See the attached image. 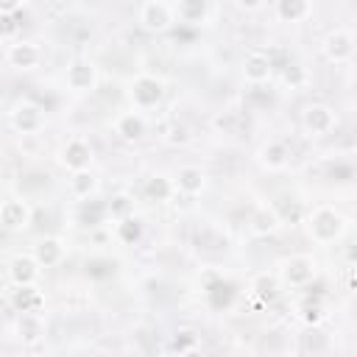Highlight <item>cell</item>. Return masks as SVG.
Wrapping results in <instances>:
<instances>
[{
  "mask_svg": "<svg viewBox=\"0 0 357 357\" xmlns=\"http://www.w3.org/2000/svg\"><path fill=\"white\" fill-rule=\"evenodd\" d=\"M343 231V218L329 209V206H318L315 212H310V234L318 243H329Z\"/></svg>",
  "mask_w": 357,
  "mask_h": 357,
  "instance_id": "obj_1",
  "label": "cell"
},
{
  "mask_svg": "<svg viewBox=\"0 0 357 357\" xmlns=\"http://www.w3.org/2000/svg\"><path fill=\"white\" fill-rule=\"evenodd\" d=\"M8 120H11L14 131H17V134H22V137L36 134V131L42 128V123H45L42 109H39V106H33V103H28V100L17 103V106H14V112L8 114Z\"/></svg>",
  "mask_w": 357,
  "mask_h": 357,
  "instance_id": "obj_2",
  "label": "cell"
},
{
  "mask_svg": "<svg viewBox=\"0 0 357 357\" xmlns=\"http://www.w3.org/2000/svg\"><path fill=\"white\" fill-rule=\"evenodd\" d=\"M0 223L8 231L25 229L31 223V206H28V201L25 198H6L3 206H0Z\"/></svg>",
  "mask_w": 357,
  "mask_h": 357,
  "instance_id": "obj_3",
  "label": "cell"
},
{
  "mask_svg": "<svg viewBox=\"0 0 357 357\" xmlns=\"http://www.w3.org/2000/svg\"><path fill=\"white\" fill-rule=\"evenodd\" d=\"M139 22L148 31H167L173 25V8L162 0H148L139 11Z\"/></svg>",
  "mask_w": 357,
  "mask_h": 357,
  "instance_id": "obj_4",
  "label": "cell"
},
{
  "mask_svg": "<svg viewBox=\"0 0 357 357\" xmlns=\"http://www.w3.org/2000/svg\"><path fill=\"white\" fill-rule=\"evenodd\" d=\"M89 162H92V148L84 142V139H78V137H73L64 148H61V165L67 167V170H86L89 167Z\"/></svg>",
  "mask_w": 357,
  "mask_h": 357,
  "instance_id": "obj_5",
  "label": "cell"
},
{
  "mask_svg": "<svg viewBox=\"0 0 357 357\" xmlns=\"http://www.w3.org/2000/svg\"><path fill=\"white\" fill-rule=\"evenodd\" d=\"M159 98H162V81H159V78H153V75H139V78L134 81V86H131V100H134L137 106L148 109V106L159 103Z\"/></svg>",
  "mask_w": 357,
  "mask_h": 357,
  "instance_id": "obj_6",
  "label": "cell"
},
{
  "mask_svg": "<svg viewBox=\"0 0 357 357\" xmlns=\"http://www.w3.org/2000/svg\"><path fill=\"white\" fill-rule=\"evenodd\" d=\"M39 59H42V53L33 42H17V45L6 47V61L17 70H31V67L39 64Z\"/></svg>",
  "mask_w": 357,
  "mask_h": 357,
  "instance_id": "obj_7",
  "label": "cell"
},
{
  "mask_svg": "<svg viewBox=\"0 0 357 357\" xmlns=\"http://www.w3.org/2000/svg\"><path fill=\"white\" fill-rule=\"evenodd\" d=\"M304 126L312 134H326V131L335 128V112L324 103H312V106L304 109Z\"/></svg>",
  "mask_w": 357,
  "mask_h": 357,
  "instance_id": "obj_8",
  "label": "cell"
},
{
  "mask_svg": "<svg viewBox=\"0 0 357 357\" xmlns=\"http://www.w3.org/2000/svg\"><path fill=\"white\" fill-rule=\"evenodd\" d=\"M39 259L36 257H14L11 259V265H8V279L14 282V284H33L36 282V276H39Z\"/></svg>",
  "mask_w": 357,
  "mask_h": 357,
  "instance_id": "obj_9",
  "label": "cell"
},
{
  "mask_svg": "<svg viewBox=\"0 0 357 357\" xmlns=\"http://www.w3.org/2000/svg\"><path fill=\"white\" fill-rule=\"evenodd\" d=\"M324 47H326V56L332 59V61H346L351 53H354V39L346 33V31H332L329 36H326V42H324Z\"/></svg>",
  "mask_w": 357,
  "mask_h": 357,
  "instance_id": "obj_10",
  "label": "cell"
},
{
  "mask_svg": "<svg viewBox=\"0 0 357 357\" xmlns=\"http://www.w3.org/2000/svg\"><path fill=\"white\" fill-rule=\"evenodd\" d=\"M243 75L251 81V84H262L268 75H271V56L268 53H248L245 56V64H243Z\"/></svg>",
  "mask_w": 357,
  "mask_h": 357,
  "instance_id": "obj_11",
  "label": "cell"
},
{
  "mask_svg": "<svg viewBox=\"0 0 357 357\" xmlns=\"http://www.w3.org/2000/svg\"><path fill=\"white\" fill-rule=\"evenodd\" d=\"M67 84H70V89H75V92L92 89V86H95V67H92L89 61H75V64H70V70H67Z\"/></svg>",
  "mask_w": 357,
  "mask_h": 357,
  "instance_id": "obj_12",
  "label": "cell"
},
{
  "mask_svg": "<svg viewBox=\"0 0 357 357\" xmlns=\"http://www.w3.org/2000/svg\"><path fill=\"white\" fill-rule=\"evenodd\" d=\"M312 273H315V262H312L310 257H293V259L284 265V279H287L290 284H304V282L312 279Z\"/></svg>",
  "mask_w": 357,
  "mask_h": 357,
  "instance_id": "obj_13",
  "label": "cell"
},
{
  "mask_svg": "<svg viewBox=\"0 0 357 357\" xmlns=\"http://www.w3.org/2000/svg\"><path fill=\"white\" fill-rule=\"evenodd\" d=\"M114 131H117L123 139H139V137L145 134V120H142V114H137V112H126V114L117 117Z\"/></svg>",
  "mask_w": 357,
  "mask_h": 357,
  "instance_id": "obj_14",
  "label": "cell"
},
{
  "mask_svg": "<svg viewBox=\"0 0 357 357\" xmlns=\"http://www.w3.org/2000/svg\"><path fill=\"white\" fill-rule=\"evenodd\" d=\"M33 257L39 259V265H42V268H50V265L61 262V257H64V248H61V243H59V240H53V237H45V240H39V245L33 248Z\"/></svg>",
  "mask_w": 357,
  "mask_h": 357,
  "instance_id": "obj_15",
  "label": "cell"
},
{
  "mask_svg": "<svg viewBox=\"0 0 357 357\" xmlns=\"http://www.w3.org/2000/svg\"><path fill=\"white\" fill-rule=\"evenodd\" d=\"M11 301H14V307H17L20 312H33V310L42 304V296H39V290H36L33 284H17Z\"/></svg>",
  "mask_w": 357,
  "mask_h": 357,
  "instance_id": "obj_16",
  "label": "cell"
},
{
  "mask_svg": "<svg viewBox=\"0 0 357 357\" xmlns=\"http://www.w3.org/2000/svg\"><path fill=\"white\" fill-rule=\"evenodd\" d=\"M176 187L187 195H195L204 190V173L198 167H181L178 176H176Z\"/></svg>",
  "mask_w": 357,
  "mask_h": 357,
  "instance_id": "obj_17",
  "label": "cell"
},
{
  "mask_svg": "<svg viewBox=\"0 0 357 357\" xmlns=\"http://www.w3.org/2000/svg\"><path fill=\"white\" fill-rule=\"evenodd\" d=\"M95 187H98V181H95V176L86 173V170H75L73 178H70V190H73L75 198H89V195L95 192Z\"/></svg>",
  "mask_w": 357,
  "mask_h": 357,
  "instance_id": "obj_18",
  "label": "cell"
},
{
  "mask_svg": "<svg viewBox=\"0 0 357 357\" xmlns=\"http://www.w3.org/2000/svg\"><path fill=\"white\" fill-rule=\"evenodd\" d=\"M276 11L282 20L296 22L310 11V0H276Z\"/></svg>",
  "mask_w": 357,
  "mask_h": 357,
  "instance_id": "obj_19",
  "label": "cell"
},
{
  "mask_svg": "<svg viewBox=\"0 0 357 357\" xmlns=\"http://www.w3.org/2000/svg\"><path fill=\"white\" fill-rule=\"evenodd\" d=\"M176 11H178V20L198 22L206 14V0H178V8Z\"/></svg>",
  "mask_w": 357,
  "mask_h": 357,
  "instance_id": "obj_20",
  "label": "cell"
},
{
  "mask_svg": "<svg viewBox=\"0 0 357 357\" xmlns=\"http://www.w3.org/2000/svg\"><path fill=\"white\" fill-rule=\"evenodd\" d=\"M279 223H282V218H279L276 212H271V209H259V212L251 218V229H254L257 234H268V231H273Z\"/></svg>",
  "mask_w": 357,
  "mask_h": 357,
  "instance_id": "obj_21",
  "label": "cell"
},
{
  "mask_svg": "<svg viewBox=\"0 0 357 357\" xmlns=\"http://www.w3.org/2000/svg\"><path fill=\"white\" fill-rule=\"evenodd\" d=\"M170 192H173V184H170L165 176H153V178H148V184H145V195L153 198V201H165Z\"/></svg>",
  "mask_w": 357,
  "mask_h": 357,
  "instance_id": "obj_22",
  "label": "cell"
},
{
  "mask_svg": "<svg viewBox=\"0 0 357 357\" xmlns=\"http://www.w3.org/2000/svg\"><path fill=\"white\" fill-rule=\"evenodd\" d=\"M262 162H265L268 167H282V165L287 162V148H284L282 142H271V145L262 151Z\"/></svg>",
  "mask_w": 357,
  "mask_h": 357,
  "instance_id": "obj_23",
  "label": "cell"
},
{
  "mask_svg": "<svg viewBox=\"0 0 357 357\" xmlns=\"http://www.w3.org/2000/svg\"><path fill=\"white\" fill-rule=\"evenodd\" d=\"M117 231H120V237H123L126 243H134V240L139 237L142 226H139V220H134V218H123V220L117 223Z\"/></svg>",
  "mask_w": 357,
  "mask_h": 357,
  "instance_id": "obj_24",
  "label": "cell"
},
{
  "mask_svg": "<svg viewBox=\"0 0 357 357\" xmlns=\"http://www.w3.org/2000/svg\"><path fill=\"white\" fill-rule=\"evenodd\" d=\"M20 6H22V0H0V11L3 14H17Z\"/></svg>",
  "mask_w": 357,
  "mask_h": 357,
  "instance_id": "obj_25",
  "label": "cell"
},
{
  "mask_svg": "<svg viewBox=\"0 0 357 357\" xmlns=\"http://www.w3.org/2000/svg\"><path fill=\"white\" fill-rule=\"evenodd\" d=\"M262 3H265V0H237V8H243V11H257V8H262Z\"/></svg>",
  "mask_w": 357,
  "mask_h": 357,
  "instance_id": "obj_26",
  "label": "cell"
},
{
  "mask_svg": "<svg viewBox=\"0 0 357 357\" xmlns=\"http://www.w3.org/2000/svg\"><path fill=\"white\" fill-rule=\"evenodd\" d=\"M349 257H351V259H357V248H351V251H349Z\"/></svg>",
  "mask_w": 357,
  "mask_h": 357,
  "instance_id": "obj_27",
  "label": "cell"
}]
</instances>
